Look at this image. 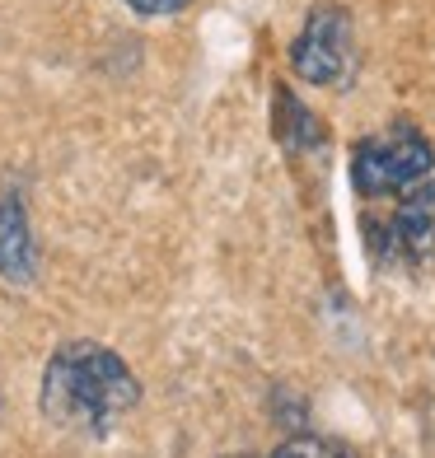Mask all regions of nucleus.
Returning a JSON list of instances; mask_svg holds the SVG:
<instances>
[{
  "instance_id": "1",
  "label": "nucleus",
  "mask_w": 435,
  "mask_h": 458,
  "mask_svg": "<svg viewBox=\"0 0 435 458\" xmlns=\"http://www.w3.org/2000/svg\"><path fill=\"white\" fill-rule=\"evenodd\" d=\"M141 403V384L132 365L117 351L98 342H66L56 346L43 374V411L61 430L108 435L113 421H122Z\"/></svg>"
},
{
  "instance_id": "2",
  "label": "nucleus",
  "mask_w": 435,
  "mask_h": 458,
  "mask_svg": "<svg viewBox=\"0 0 435 458\" xmlns=\"http://www.w3.org/2000/svg\"><path fill=\"white\" fill-rule=\"evenodd\" d=\"M435 169V145L417 127H393L384 136H365L351 150V182L361 197H398L412 182L431 178Z\"/></svg>"
},
{
  "instance_id": "3",
  "label": "nucleus",
  "mask_w": 435,
  "mask_h": 458,
  "mask_svg": "<svg viewBox=\"0 0 435 458\" xmlns=\"http://www.w3.org/2000/svg\"><path fill=\"white\" fill-rule=\"evenodd\" d=\"M351 61H356V52H351V14L337 5H314L300 38L290 43V71L304 85L337 89L351 80Z\"/></svg>"
},
{
  "instance_id": "4",
  "label": "nucleus",
  "mask_w": 435,
  "mask_h": 458,
  "mask_svg": "<svg viewBox=\"0 0 435 458\" xmlns=\"http://www.w3.org/2000/svg\"><path fill=\"white\" fill-rule=\"evenodd\" d=\"M365 239L375 243L380 258H393L403 267H431L435 262V178H422L407 192H398V211L388 220H370Z\"/></svg>"
},
{
  "instance_id": "5",
  "label": "nucleus",
  "mask_w": 435,
  "mask_h": 458,
  "mask_svg": "<svg viewBox=\"0 0 435 458\" xmlns=\"http://www.w3.org/2000/svg\"><path fill=\"white\" fill-rule=\"evenodd\" d=\"M0 276L10 285H29L38 276V248H33L29 211L19 201V192L0 197Z\"/></svg>"
},
{
  "instance_id": "6",
  "label": "nucleus",
  "mask_w": 435,
  "mask_h": 458,
  "mask_svg": "<svg viewBox=\"0 0 435 458\" xmlns=\"http://www.w3.org/2000/svg\"><path fill=\"white\" fill-rule=\"evenodd\" d=\"M277 136H281V145H290V150H314V145H323V122L309 113L286 85L277 89Z\"/></svg>"
},
{
  "instance_id": "7",
  "label": "nucleus",
  "mask_w": 435,
  "mask_h": 458,
  "mask_svg": "<svg viewBox=\"0 0 435 458\" xmlns=\"http://www.w3.org/2000/svg\"><path fill=\"white\" fill-rule=\"evenodd\" d=\"M132 14H141V19H164V14H178V10H188L192 0H122Z\"/></svg>"
},
{
  "instance_id": "8",
  "label": "nucleus",
  "mask_w": 435,
  "mask_h": 458,
  "mask_svg": "<svg viewBox=\"0 0 435 458\" xmlns=\"http://www.w3.org/2000/svg\"><path fill=\"white\" fill-rule=\"evenodd\" d=\"M309 458H351L342 445H328V440H309Z\"/></svg>"
},
{
  "instance_id": "9",
  "label": "nucleus",
  "mask_w": 435,
  "mask_h": 458,
  "mask_svg": "<svg viewBox=\"0 0 435 458\" xmlns=\"http://www.w3.org/2000/svg\"><path fill=\"white\" fill-rule=\"evenodd\" d=\"M272 458H309V435H300V440H286Z\"/></svg>"
},
{
  "instance_id": "10",
  "label": "nucleus",
  "mask_w": 435,
  "mask_h": 458,
  "mask_svg": "<svg viewBox=\"0 0 435 458\" xmlns=\"http://www.w3.org/2000/svg\"><path fill=\"white\" fill-rule=\"evenodd\" d=\"M239 458H253V454H239Z\"/></svg>"
}]
</instances>
